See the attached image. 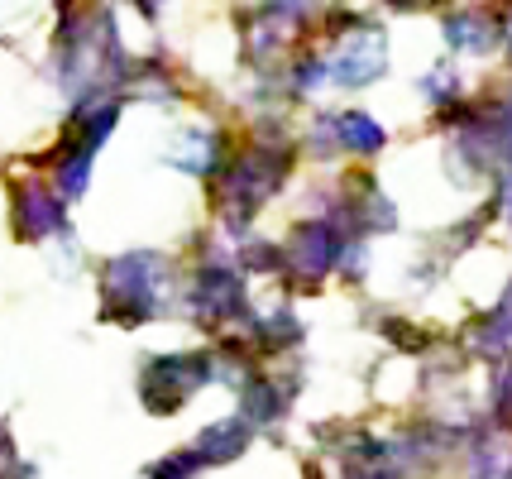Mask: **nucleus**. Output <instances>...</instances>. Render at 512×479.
Returning <instances> with one entry per match:
<instances>
[{
  "label": "nucleus",
  "instance_id": "nucleus-1",
  "mask_svg": "<svg viewBox=\"0 0 512 479\" xmlns=\"http://www.w3.org/2000/svg\"><path fill=\"white\" fill-rule=\"evenodd\" d=\"M249 446L245 422H216L201 432V460H235Z\"/></svg>",
  "mask_w": 512,
  "mask_h": 479
}]
</instances>
